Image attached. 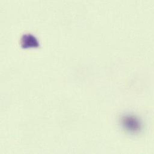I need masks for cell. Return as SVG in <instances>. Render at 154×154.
I'll list each match as a JSON object with an SVG mask.
<instances>
[{
    "label": "cell",
    "mask_w": 154,
    "mask_h": 154,
    "mask_svg": "<svg viewBox=\"0 0 154 154\" xmlns=\"http://www.w3.org/2000/svg\"><path fill=\"white\" fill-rule=\"evenodd\" d=\"M122 124L124 128L130 131H136L139 128L138 121L133 116H124L122 119Z\"/></svg>",
    "instance_id": "cell-1"
}]
</instances>
